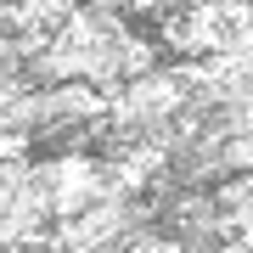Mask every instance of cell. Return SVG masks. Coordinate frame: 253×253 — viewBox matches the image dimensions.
<instances>
[{
  "label": "cell",
  "instance_id": "obj_1",
  "mask_svg": "<svg viewBox=\"0 0 253 253\" xmlns=\"http://www.w3.org/2000/svg\"><path fill=\"white\" fill-rule=\"evenodd\" d=\"M0 6H11V11H28V6H40V0H0Z\"/></svg>",
  "mask_w": 253,
  "mask_h": 253
}]
</instances>
